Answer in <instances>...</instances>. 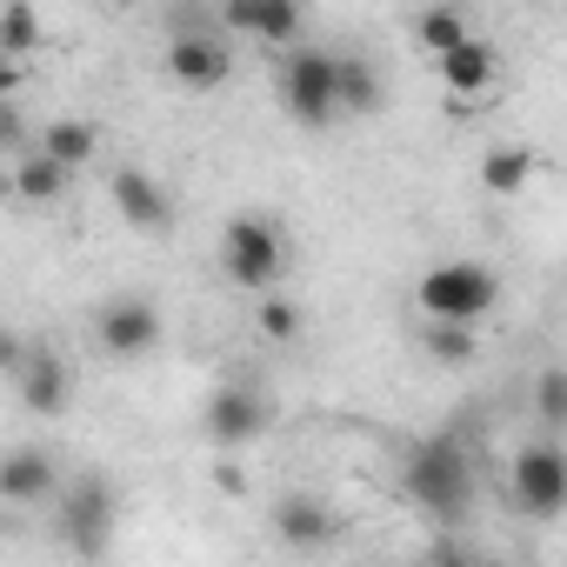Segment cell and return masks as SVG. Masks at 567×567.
Instances as JSON below:
<instances>
[{
    "instance_id": "cell-1",
    "label": "cell",
    "mask_w": 567,
    "mask_h": 567,
    "mask_svg": "<svg viewBox=\"0 0 567 567\" xmlns=\"http://www.w3.org/2000/svg\"><path fill=\"white\" fill-rule=\"evenodd\" d=\"M401 487H408V501H414L427 520L454 527V520H467V507H474V461H467V447H461L454 434L414 441L408 461H401Z\"/></svg>"
},
{
    "instance_id": "cell-2",
    "label": "cell",
    "mask_w": 567,
    "mask_h": 567,
    "mask_svg": "<svg viewBox=\"0 0 567 567\" xmlns=\"http://www.w3.org/2000/svg\"><path fill=\"white\" fill-rule=\"evenodd\" d=\"M414 301H421L427 321L474 328V321H487V308L501 301V280H494V267H481V260H434V267L421 274Z\"/></svg>"
},
{
    "instance_id": "cell-3",
    "label": "cell",
    "mask_w": 567,
    "mask_h": 567,
    "mask_svg": "<svg viewBox=\"0 0 567 567\" xmlns=\"http://www.w3.org/2000/svg\"><path fill=\"white\" fill-rule=\"evenodd\" d=\"M220 274L247 295H274V280L288 274V234H280L267 214H234L220 234Z\"/></svg>"
},
{
    "instance_id": "cell-4",
    "label": "cell",
    "mask_w": 567,
    "mask_h": 567,
    "mask_svg": "<svg viewBox=\"0 0 567 567\" xmlns=\"http://www.w3.org/2000/svg\"><path fill=\"white\" fill-rule=\"evenodd\" d=\"M114 520H121V501H114V487H107L101 474L68 481L61 501H54V534H61V547L81 554V560H101V554L114 547Z\"/></svg>"
},
{
    "instance_id": "cell-5",
    "label": "cell",
    "mask_w": 567,
    "mask_h": 567,
    "mask_svg": "<svg viewBox=\"0 0 567 567\" xmlns=\"http://www.w3.org/2000/svg\"><path fill=\"white\" fill-rule=\"evenodd\" d=\"M280 101H288L295 127H328L341 121V54L328 48H301L280 68Z\"/></svg>"
},
{
    "instance_id": "cell-6",
    "label": "cell",
    "mask_w": 567,
    "mask_h": 567,
    "mask_svg": "<svg viewBox=\"0 0 567 567\" xmlns=\"http://www.w3.org/2000/svg\"><path fill=\"white\" fill-rule=\"evenodd\" d=\"M507 494H514V507L534 514V520L567 514V454H560L554 441H527V447L514 454V467H507Z\"/></svg>"
},
{
    "instance_id": "cell-7",
    "label": "cell",
    "mask_w": 567,
    "mask_h": 567,
    "mask_svg": "<svg viewBox=\"0 0 567 567\" xmlns=\"http://www.w3.org/2000/svg\"><path fill=\"white\" fill-rule=\"evenodd\" d=\"M267 421H274V408H267L254 388H240V381L214 388V394H207V408H200V427H207V441H214V447H247V441H260V434H267Z\"/></svg>"
},
{
    "instance_id": "cell-8",
    "label": "cell",
    "mask_w": 567,
    "mask_h": 567,
    "mask_svg": "<svg viewBox=\"0 0 567 567\" xmlns=\"http://www.w3.org/2000/svg\"><path fill=\"white\" fill-rule=\"evenodd\" d=\"M94 341L114 354V361H141L154 341H161V308L141 301V295H121L94 315Z\"/></svg>"
},
{
    "instance_id": "cell-9",
    "label": "cell",
    "mask_w": 567,
    "mask_h": 567,
    "mask_svg": "<svg viewBox=\"0 0 567 567\" xmlns=\"http://www.w3.org/2000/svg\"><path fill=\"white\" fill-rule=\"evenodd\" d=\"M274 534H280V547H295V554H321V547L341 540V514L321 494H288L274 507Z\"/></svg>"
},
{
    "instance_id": "cell-10",
    "label": "cell",
    "mask_w": 567,
    "mask_h": 567,
    "mask_svg": "<svg viewBox=\"0 0 567 567\" xmlns=\"http://www.w3.org/2000/svg\"><path fill=\"white\" fill-rule=\"evenodd\" d=\"M167 74L181 87H220L234 74V54H227V34H174L167 41Z\"/></svg>"
},
{
    "instance_id": "cell-11",
    "label": "cell",
    "mask_w": 567,
    "mask_h": 567,
    "mask_svg": "<svg viewBox=\"0 0 567 567\" xmlns=\"http://www.w3.org/2000/svg\"><path fill=\"white\" fill-rule=\"evenodd\" d=\"M107 187H114V207H121L127 227H141V234H167V227H174V200H167V187L147 181L141 167H114Z\"/></svg>"
},
{
    "instance_id": "cell-12",
    "label": "cell",
    "mask_w": 567,
    "mask_h": 567,
    "mask_svg": "<svg viewBox=\"0 0 567 567\" xmlns=\"http://www.w3.org/2000/svg\"><path fill=\"white\" fill-rule=\"evenodd\" d=\"M220 28L280 48V41L301 34V8H295V0H227V8H220Z\"/></svg>"
},
{
    "instance_id": "cell-13",
    "label": "cell",
    "mask_w": 567,
    "mask_h": 567,
    "mask_svg": "<svg viewBox=\"0 0 567 567\" xmlns=\"http://www.w3.org/2000/svg\"><path fill=\"white\" fill-rule=\"evenodd\" d=\"M48 494H54V454H41V447H14L8 461H0V501L28 507V501H48Z\"/></svg>"
},
{
    "instance_id": "cell-14",
    "label": "cell",
    "mask_w": 567,
    "mask_h": 567,
    "mask_svg": "<svg viewBox=\"0 0 567 567\" xmlns=\"http://www.w3.org/2000/svg\"><path fill=\"white\" fill-rule=\"evenodd\" d=\"M21 401H28L41 421L68 414V401H74V374H68V361H61V354H34L28 374H21Z\"/></svg>"
},
{
    "instance_id": "cell-15",
    "label": "cell",
    "mask_w": 567,
    "mask_h": 567,
    "mask_svg": "<svg viewBox=\"0 0 567 567\" xmlns=\"http://www.w3.org/2000/svg\"><path fill=\"white\" fill-rule=\"evenodd\" d=\"M441 81H447L454 101H481V94L494 87V48H487V41H467L461 54L441 61Z\"/></svg>"
},
{
    "instance_id": "cell-16",
    "label": "cell",
    "mask_w": 567,
    "mask_h": 567,
    "mask_svg": "<svg viewBox=\"0 0 567 567\" xmlns=\"http://www.w3.org/2000/svg\"><path fill=\"white\" fill-rule=\"evenodd\" d=\"M41 154L54 161V167H87L94 154H101V127L94 121H48V134H41Z\"/></svg>"
},
{
    "instance_id": "cell-17",
    "label": "cell",
    "mask_w": 567,
    "mask_h": 567,
    "mask_svg": "<svg viewBox=\"0 0 567 567\" xmlns=\"http://www.w3.org/2000/svg\"><path fill=\"white\" fill-rule=\"evenodd\" d=\"M527 181H534V154H527V147L501 141V147H487V154H481V187H487L494 200H514Z\"/></svg>"
},
{
    "instance_id": "cell-18",
    "label": "cell",
    "mask_w": 567,
    "mask_h": 567,
    "mask_svg": "<svg viewBox=\"0 0 567 567\" xmlns=\"http://www.w3.org/2000/svg\"><path fill=\"white\" fill-rule=\"evenodd\" d=\"M8 187H14V200H28V207H54V200L68 194V167H54V161L34 147L28 161H14V181H8Z\"/></svg>"
},
{
    "instance_id": "cell-19",
    "label": "cell",
    "mask_w": 567,
    "mask_h": 567,
    "mask_svg": "<svg viewBox=\"0 0 567 567\" xmlns=\"http://www.w3.org/2000/svg\"><path fill=\"white\" fill-rule=\"evenodd\" d=\"M381 74L361 61V54H341V114H354V121H368V114H381Z\"/></svg>"
},
{
    "instance_id": "cell-20",
    "label": "cell",
    "mask_w": 567,
    "mask_h": 567,
    "mask_svg": "<svg viewBox=\"0 0 567 567\" xmlns=\"http://www.w3.org/2000/svg\"><path fill=\"white\" fill-rule=\"evenodd\" d=\"M414 41H421L427 54H441V61H447V54H461L474 34H467V21H461L454 8H427V14L414 21Z\"/></svg>"
},
{
    "instance_id": "cell-21",
    "label": "cell",
    "mask_w": 567,
    "mask_h": 567,
    "mask_svg": "<svg viewBox=\"0 0 567 567\" xmlns=\"http://www.w3.org/2000/svg\"><path fill=\"white\" fill-rule=\"evenodd\" d=\"M421 348H427L434 361H447V368H461V361H474V328H447V321H421Z\"/></svg>"
},
{
    "instance_id": "cell-22",
    "label": "cell",
    "mask_w": 567,
    "mask_h": 567,
    "mask_svg": "<svg viewBox=\"0 0 567 567\" xmlns=\"http://www.w3.org/2000/svg\"><path fill=\"white\" fill-rule=\"evenodd\" d=\"M34 41H41L34 8H28V0H8V8H0V54H28Z\"/></svg>"
},
{
    "instance_id": "cell-23",
    "label": "cell",
    "mask_w": 567,
    "mask_h": 567,
    "mask_svg": "<svg viewBox=\"0 0 567 567\" xmlns=\"http://www.w3.org/2000/svg\"><path fill=\"white\" fill-rule=\"evenodd\" d=\"M534 414H540V427H567V368L534 374Z\"/></svg>"
},
{
    "instance_id": "cell-24",
    "label": "cell",
    "mask_w": 567,
    "mask_h": 567,
    "mask_svg": "<svg viewBox=\"0 0 567 567\" xmlns=\"http://www.w3.org/2000/svg\"><path fill=\"white\" fill-rule=\"evenodd\" d=\"M254 328H260L267 341H295V334H301V308L280 301V295H267V301L254 308Z\"/></svg>"
},
{
    "instance_id": "cell-25",
    "label": "cell",
    "mask_w": 567,
    "mask_h": 567,
    "mask_svg": "<svg viewBox=\"0 0 567 567\" xmlns=\"http://www.w3.org/2000/svg\"><path fill=\"white\" fill-rule=\"evenodd\" d=\"M214 487H220V494H247V474H240L234 461H214Z\"/></svg>"
},
{
    "instance_id": "cell-26",
    "label": "cell",
    "mask_w": 567,
    "mask_h": 567,
    "mask_svg": "<svg viewBox=\"0 0 567 567\" xmlns=\"http://www.w3.org/2000/svg\"><path fill=\"white\" fill-rule=\"evenodd\" d=\"M441 567H461V560H441Z\"/></svg>"
},
{
    "instance_id": "cell-27",
    "label": "cell",
    "mask_w": 567,
    "mask_h": 567,
    "mask_svg": "<svg viewBox=\"0 0 567 567\" xmlns=\"http://www.w3.org/2000/svg\"><path fill=\"white\" fill-rule=\"evenodd\" d=\"M421 567H441V560H421Z\"/></svg>"
}]
</instances>
